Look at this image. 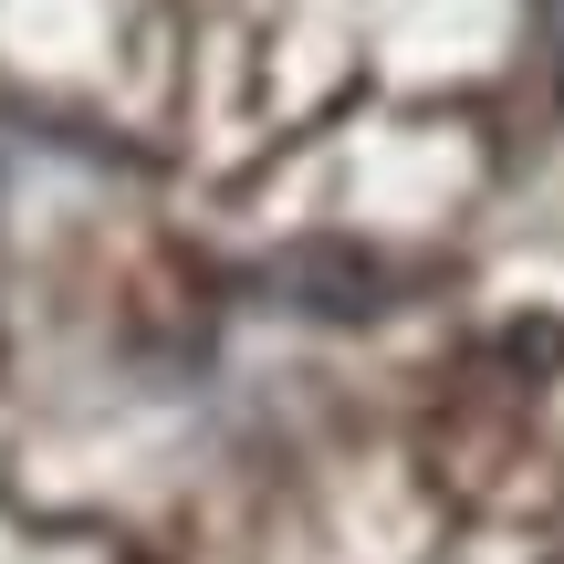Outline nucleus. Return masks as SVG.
Returning a JSON list of instances; mask_svg holds the SVG:
<instances>
[{"label": "nucleus", "instance_id": "obj_1", "mask_svg": "<svg viewBox=\"0 0 564 564\" xmlns=\"http://www.w3.org/2000/svg\"><path fill=\"white\" fill-rule=\"evenodd\" d=\"M272 282L303 303V314H377V293H387V272L366 262L356 241H303V251H282Z\"/></svg>", "mask_w": 564, "mask_h": 564}]
</instances>
